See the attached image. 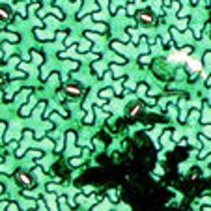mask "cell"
Here are the masks:
<instances>
[{"mask_svg":"<svg viewBox=\"0 0 211 211\" xmlns=\"http://www.w3.org/2000/svg\"><path fill=\"white\" fill-rule=\"evenodd\" d=\"M19 179H21V183H25V185H34V181L28 176H25V174H19Z\"/></svg>","mask_w":211,"mask_h":211,"instance_id":"obj_1","label":"cell"},{"mask_svg":"<svg viewBox=\"0 0 211 211\" xmlns=\"http://www.w3.org/2000/svg\"><path fill=\"white\" fill-rule=\"evenodd\" d=\"M140 19H142L144 22H151V21H153V17H151V15H148V13H142V15H140Z\"/></svg>","mask_w":211,"mask_h":211,"instance_id":"obj_2","label":"cell"},{"mask_svg":"<svg viewBox=\"0 0 211 211\" xmlns=\"http://www.w3.org/2000/svg\"><path fill=\"white\" fill-rule=\"evenodd\" d=\"M67 92L71 93V96H79V90L77 88H67Z\"/></svg>","mask_w":211,"mask_h":211,"instance_id":"obj_3","label":"cell"},{"mask_svg":"<svg viewBox=\"0 0 211 211\" xmlns=\"http://www.w3.org/2000/svg\"><path fill=\"white\" fill-rule=\"evenodd\" d=\"M0 19H4V21L8 19V11L6 10H0Z\"/></svg>","mask_w":211,"mask_h":211,"instance_id":"obj_4","label":"cell"},{"mask_svg":"<svg viewBox=\"0 0 211 211\" xmlns=\"http://www.w3.org/2000/svg\"><path fill=\"white\" fill-rule=\"evenodd\" d=\"M205 133H207V136H211V129H205Z\"/></svg>","mask_w":211,"mask_h":211,"instance_id":"obj_5","label":"cell"}]
</instances>
